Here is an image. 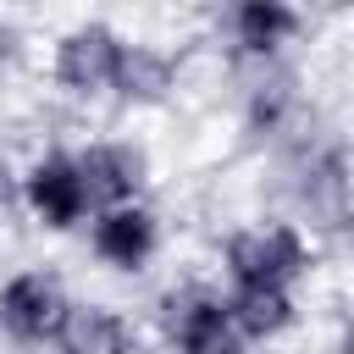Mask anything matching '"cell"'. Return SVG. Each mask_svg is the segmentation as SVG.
Returning <instances> with one entry per match:
<instances>
[{"mask_svg": "<svg viewBox=\"0 0 354 354\" xmlns=\"http://www.w3.org/2000/svg\"><path fill=\"white\" fill-rule=\"evenodd\" d=\"M122 50H127V33H116L111 22L88 17V22H77V28H66V33L55 39L50 77H55V88H66L72 100H100V94L116 88Z\"/></svg>", "mask_w": 354, "mask_h": 354, "instance_id": "obj_4", "label": "cell"}, {"mask_svg": "<svg viewBox=\"0 0 354 354\" xmlns=\"http://www.w3.org/2000/svg\"><path fill=\"white\" fill-rule=\"evenodd\" d=\"M77 166H83V183H88L94 210L144 199L149 160H144V149H138L133 138H94L88 149H77Z\"/></svg>", "mask_w": 354, "mask_h": 354, "instance_id": "obj_7", "label": "cell"}, {"mask_svg": "<svg viewBox=\"0 0 354 354\" xmlns=\"http://www.w3.org/2000/svg\"><path fill=\"white\" fill-rule=\"evenodd\" d=\"M88 249H94L100 266L133 277V271H144V266L155 260V249H160V221H155V210H149L144 199L94 210V216H88Z\"/></svg>", "mask_w": 354, "mask_h": 354, "instance_id": "obj_6", "label": "cell"}, {"mask_svg": "<svg viewBox=\"0 0 354 354\" xmlns=\"http://www.w3.org/2000/svg\"><path fill=\"white\" fill-rule=\"evenodd\" d=\"M227 310L243 343H277L299 321V299L288 288H227Z\"/></svg>", "mask_w": 354, "mask_h": 354, "instance_id": "obj_12", "label": "cell"}, {"mask_svg": "<svg viewBox=\"0 0 354 354\" xmlns=\"http://www.w3.org/2000/svg\"><path fill=\"white\" fill-rule=\"evenodd\" d=\"M227 288H299L315 271V249L299 221H254L221 243Z\"/></svg>", "mask_w": 354, "mask_h": 354, "instance_id": "obj_1", "label": "cell"}, {"mask_svg": "<svg viewBox=\"0 0 354 354\" xmlns=\"http://www.w3.org/2000/svg\"><path fill=\"white\" fill-rule=\"evenodd\" d=\"M55 348L61 354H138V326L111 310V304H72L61 332H55Z\"/></svg>", "mask_w": 354, "mask_h": 354, "instance_id": "obj_9", "label": "cell"}, {"mask_svg": "<svg viewBox=\"0 0 354 354\" xmlns=\"http://www.w3.org/2000/svg\"><path fill=\"white\" fill-rule=\"evenodd\" d=\"M299 28H304V17H299L293 6H282V0H238V6L227 11V39H232V50H238L243 61H260V66H271V61L282 55V44L299 39Z\"/></svg>", "mask_w": 354, "mask_h": 354, "instance_id": "obj_8", "label": "cell"}, {"mask_svg": "<svg viewBox=\"0 0 354 354\" xmlns=\"http://www.w3.org/2000/svg\"><path fill=\"white\" fill-rule=\"evenodd\" d=\"M299 199H304V210L310 216H348V205H354V177H348V160H343V149H304L299 155Z\"/></svg>", "mask_w": 354, "mask_h": 354, "instance_id": "obj_11", "label": "cell"}, {"mask_svg": "<svg viewBox=\"0 0 354 354\" xmlns=\"http://www.w3.org/2000/svg\"><path fill=\"white\" fill-rule=\"evenodd\" d=\"M11 205H17V171H11V166H6V155H0V216H6Z\"/></svg>", "mask_w": 354, "mask_h": 354, "instance_id": "obj_14", "label": "cell"}, {"mask_svg": "<svg viewBox=\"0 0 354 354\" xmlns=\"http://www.w3.org/2000/svg\"><path fill=\"white\" fill-rule=\"evenodd\" d=\"M66 310H72V299H66L61 277H50L39 266H28V271H17V277L0 282V332L11 343H22V348L55 343Z\"/></svg>", "mask_w": 354, "mask_h": 354, "instance_id": "obj_5", "label": "cell"}, {"mask_svg": "<svg viewBox=\"0 0 354 354\" xmlns=\"http://www.w3.org/2000/svg\"><path fill=\"white\" fill-rule=\"evenodd\" d=\"M11 55H17V28H11L6 17H0V66H6Z\"/></svg>", "mask_w": 354, "mask_h": 354, "instance_id": "obj_15", "label": "cell"}, {"mask_svg": "<svg viewBox=\"0 0 354 354\" xmlns=\"http://www.w3.org/2000/svg\"><path fill=\"white\" fill-rule=\"evenodd\" d=\"M171 88H177V55L160 50V44L127 39L122 66H116V88H111V94L127 100V105H160Z\"/></svg>", "mask_w": 354, "mask_h": 354, "instance_id": "obj_10", "label": "cell"}, {"mask_svg": "<svg viewBox=\"0 0 354 354\" xmlns=\"http://www.w3.org/2000/svg\"><path fill=\"white\" fill-rule=\"evenodd\" d=\"M160 337L171 354H243L249 348L232 326L227 288H210V282H177L160 293Z\"/></svg>", "mask_w": 354, "mask_h": 354, "instance_id": "obj_2", "label": "cell"}, {"mask_svg": "<svg viewBox=\"0 0 354 354\" xmlns=\"http://www.w3.org/2000/svg\"><path fill=\"white\" fill-rule=\"evenodd\" d=\"M243 122H249V133H288L293 122H299V88L288 83V77H277V72H260L254 83H249V94H243Z\"/></svg>", "mask_w": 354, "mask_h": 354, "instance_id": "obj_13", "label": "cell"}, {"mask_svg": "<svg viewBox=\"0 0 354 354\" xmlns=\"http://www.w3.org/2000/svg\"><path fill=\"white\" fill-rule=\"evenodd\" d=\"M337 354H354V337H343V348H337Z\"/></svg>", "mask_w": 354, "mask_h": 354, "instance_id": "obj_16", "label": "cell"}, {"mask_svg": "<svg viewBox=\"0 0 354 354\" xmlns=\"http://www.w3.org/2000/svg\"><path fill=\"white\" fill-rule=\"evenodd\" d=\"M17 199H22V210H28L44 232H72V227H88V216H94V199H88L83 166H77V149H50V155H39V160L17 177Z\"/></svg>", "mask_w": 354, "mask_h": 354, "instance_id": "obj_3", "label": "cell"}]
</instances>
